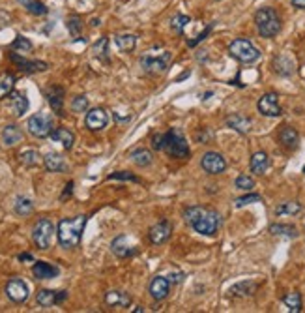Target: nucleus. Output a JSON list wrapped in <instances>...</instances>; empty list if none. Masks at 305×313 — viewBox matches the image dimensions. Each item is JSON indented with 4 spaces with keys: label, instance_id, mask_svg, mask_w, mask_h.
<instances>
[{
    "label": "nucleus",
    "instance_id": "obj_33",
    "mask_svg": "<svg viewBox=\"0 0 305 313\" xmlns=\"http://www.w3.org/2000/svg\"><path fill=\"white\" fill-rule=\"evenodd\" d=\"M270 233L279 234V236H288V238H296V236H298L296 227L283 225V223H273V225H270Z\"/></svg>",
    "mask_w": 305,
    "mask_h": 313
},
{
    "label": "nucleus",
    "instance_id": "obj_15",
    "mask_svg": "<svg viewBox=\"0 0 305 313\" xmlns=\"http://www.w3.org/2000/svg\"><path fill=\"white\" fill-rule=\"evenodd\" d=\"M148 234H150L152 244L161 246V244H165L167 240L171 238V234H173V225H171L167 220H161L160 223H156V225L150 229V233Z\"/></svg>",
    "mask_w": 305,
    "mask_h": 313
},
{
    "label": "nucleus",
    "instance_id": "obj_1",
    "mask_svg": "<svg viewBox=\"0 0 305 313\" xmlns=\"http://www.w3.org/2000/svg\"><path fill=\"white\" fill-rule=\"evenodd\" d=\"M184 218L197 233L204 234V236H213L221 225V216L212 208L191 207L184 212Z\"/></svg>",
    "mask_w": 305,
    "mask_h": 313
},
{
    "label": "nucleus",
    "instance_id": "obj_48",
    "mask_svg": "<svg viewBox=\"0 0 305 313\" xmlns=\"http://www.w3.org/2000/svg\"><path fill=\"white\" fill-rule=\"evenodd\" d=\"M292 6L298 10H305V0H292Z\"/></svg>",
    "mask_w": 305,
    "mask_h": 313
},
{
    "label": "nucleus",
    "instance_id": "obj_16",
    "mask_svg": "<svg viewBox=\"0 0 305 313\" xmlns=\"http://www.w3.org/2000/svg\"><path fill=\"white\" fill-rule=\"evenodd\" d=\"M67 298L66 291H49V289H41L40 293L36 294V300L41 307H51L54 304H62Z\"/></svg>",
    "mask_w": 305,
    "mask_h": 313
},
{
    "label": "nucleus",
    "instance_id": "obj_41",
    "mask_svg": "<svg viewBox=\"0 0 305 313\" xmlns=\"http://www.w3.org/2000/svg\"><path fill=\"white\" fill-rule=\"evenodd\" d=\"M299 210H301V207H299V203H296V201H290V203H283V205H279L277 208H275V214L277 216H283V214H298Z\"/></svg>",
    "mask_w": 305,
    "mask_h": 313
},
{
    "label": "nucleus",
    "instance_id": "obj_35",
    "mask_svg": "<svg viewBox=\"0 0 305 313\" xmlns=\"http://www.w3.org/2000/svg\"><path fill=\"white\" fill-rule=\"evenodd\" d=\"M283 302H285V306L288 307V311H292V313H299L301 311V294L299 293H288L283 298Z\"/></svg>",
    "mask_w": 305,
    "mask_h": 313
},
{
    "label": "nucleus",
    "instance_id": "obj_7",
    "mask_svg": "<svg viewBox=\"0 0 305 313\" xmlns=\"http://www.w3.org/2000/svg\"><path fill=\"white\" fill-rule=\"evenodd\" d=\"M27 128L28 132H30V135L38 137V139L51 137V134H53V116L47 113L32 114L27 122Z\"/></svg>",
    "mask_w": 305,
    "mask_h": 313
},
{
    "label": "nucleus",
    "instance_id": "obj_12",
    "mask_svg": "<svg viewBox=\"0 0 305 313\" xmlns=\"http://www.w3.org/2000/svg\"><path fill=\"white\" fill-rule=\"evenodd\" d=\"M10 58L25 74H40V72H45L47 68H49L47 62H41V60H27L25 56H19L17 53H10Z\"/></svg>",
    "mask_w": 305,
    "mask_h": 313
},
{
    "label": "nucleus",
    "instance_id": "obj_8",
    "mask_svg": "<svg viewBox=\"0 0 305 313\" xmlns=\"http://www.w3.org/2000/svg\"><path fill=\"white\" fill-rule=\"evenodd\" d=\"M139 62L142 72H146V74H165L167 68H169V62H171V53L165 51L161 54H144V56H140Z\"/></svg>",
    "mask_w": 305,
    "mask_h": 313
},
{
    "label": "nucleus",
    "instance_id": "obj_38",
    "mask_svg": "<svg viewBox=\"0 0 305 313\" xmlns=\"http://www.w3.org/2000/svg\"><path fill=\"white\" fill-rule=\"evenodd\" d=\"M12 51H21V53H25V51H32V41L25 38V36H15V40L12 41Z\"/></svg>",
    "mask_w": 305,
    "mask_h": 313
},
{
    "label": "nucleus",
    "instance_id": "obj_11",
    "mask_svg": "<svg viewBox=\"0 0 305 313\" xmlns=\"http://www.w3.org/2000/svg\"><path fill=\"white\" fill-rule=\"evenodd\" d=\"M111 249H113V254L116 257L126 259V257H131V255L137 254V244H133L127 234H120L111 242Z\"/></svg>",
    "mask_w": 305,
    "mask_h": 313
},
{
    "label": "nucleus",
    "instance_id": "obj_24",
    "mask_svg": "<svg viewBox=\"0 0 305 313\" xmlns=\"http://www.w3.org/2000/svg\"><path fill=\"white\" fill-rule=\"evenodd\" d=\"M105 302H107V306H111V307H127L129 306V302H131V298H129V294H126L124 291H109V293L105 294Z\"/></svg>",
    "mask_w": 305,
    "mask_h": 313
},
{
    "label": "nucleus",
    "instance_id": "obj_14",
    "mask_svg": "<svg viewBox=\"0 0 305 313\" xmlns=\"http://www.w3.org/2000/svg\"><path fill=\"white\" fill-rule=\"evenodd\" d=\"M85 124L90 132H100L103 128H107L109 124V114L101 109V107H96V109H90L87 113V118H85Z\"/></svg>",
    "mask_w": 305,
    "mask_h": 313
},
{
    "label": "nucleus",
    "instance_id": "obj_40",
    "mask_svg": "<svg viewBox=\"0 0 305 313\" xmlns=\"http://www.w3.org/2000/svg\"><path fill=\"white\" fill-rule=\"evenodd\" d=\"M67 30H69V34H71L75 40H79L81 32H83V23H81V19L77 17V15H73V17H69L66 23Z\"/></svg>",
    "mask_w": 305,
    "mask_h": 313
},
{
    "label": "nucleus",
    "instance_id": "obj_13",
    "mask_svg": "<svg viewBox=\"0 0 305 313\" xmlns=\"http://www.w3.org/2000/svg\"><path fill=\"white\" fill-rule=\"evenodd\" d=\"M259 107V113L264 116H281V107H279V100L275 92H268L257 103Z\"/></svg>",
    "mask_w": 305,
    "mask_h": 313
},
{
    "label": "nucleus",
    "instance_id": "obj_26",
    "mask_svg": "<svg viewBox=\"0 0 305 313\" xmlns=\"http://www.w3.org/2000/svg\"><path fill=\"white\" fill-rule=\"evenodd\" d=\"M270 167V158L266 152H255L251 158V173L255 174H264Z\"/></svg>",
    "mask_w": 305,
    "mask_h": 313
},
{
    "label": "nucleus",
    "instance_id": "obj_31",
    "mask_svg": "<svg viewBox=\"0 0 305 313\" xmlns=\"http://www.w3.org/2000/svg\"><path fill=\"white\" fill-rule=\"evenodd\" d=\"M257 291V283L255 281H242V283H236V285L231 289V294L233 296H251Z\"/></svg>",
    "mask_w": 305,
    "mask_h": 313
},
{
    "label": "nucleus",
    "instance_id": "obj_47",
    "mask_svg": "<svg viewBox=\"0 0 305 313\" xmlns=\"http://www.w3.org/2000/svg\"><path fill=\"white\" fill-rule=\"evenodd\" d=\"M260 201V195L257 194H249V195H244V197H238V199L234 201V205L238 208L246 207V205H251V203H259Z\"/></svg>",
    "mask_w": 305,
    "mask_h": 313
},
{
    "label": "nucleus",
    "instance_id": "obj_49",
    "mask_svg": "<svg viewBox=\"0 0 305 313\" xmlns=\"http://www.w3.org/2000/svg\"><path fill=\"white\" fill-rule=\"evenodd\" d=\"M71 190H73V182H69L66 186V190H64V194H62V199H66L67 195H71Z\"/></svg>",
    "mask_w": 305,
    "mask_h": 313
},
{
    "label": "nucleus",
    "instance_id": "obj_32",
    "mask_svg": "<svg viewBox=\"0 0 305 313\" xmlns=\"http://www.w3.org/2000/svg\"><path fill=\"white\" fill-rule=\"evenodd\" d=\"M15 87V77L12 74H2L0 75V100L6 98L14 92Z\"/></svg>",
    "mask_w": 305,
    "mask_h": 313
},
{
    "label": "nucleus",
    "instance_id": "obj_51",
    "mask_svg": "<svg viewBox=\"0 0 305 313\" xmlns=\"http://www.w3.org/2000/svg\"><path fill=\"white\" fill-rule=\"evenodd\" d=\"M15 2H19L21 6H25V8H27V6H28V2H30V0H15Z\"/></svg>",
    "mask_w": 305,
    "mask_h": 313
},
{
    "label": "nucleus",
    "instance_id": "obj_19",
    "mask_svg": "<svg viewBox=\"0 0 305 313\" xmlns=\"http://www.w3.org/2000/svg\"><path fill=\"white\" fill-rule=\"evenodd\" d=\"M47 101H49V105H51V109H53L56 114H62V111H64V96H66V92H64V88L60 87H51L47 88Z\"/></svg>",
    "mask_w": 305,
    "mask_h": 313
},
{
    "label": "nucleus",
    "instance_id": "obj_50",
    "mask_svg": "<svg viewBox=\"0 0 305 313\" xmlns=\"http://www.w3.org/2000/svg\"><path fill=\"white\" fill-rule=\"evenodd\" d=\"M19 261H34V257L30 254H21L19 255Z\"/></svg>",
    "mask_w": 305,
    "mask_h": 313
},
{
    "label": "nucleus",
    "instance_id": "obj_5",
    "mask_svg": "<svg viewBox=\"0 0 305 313\" xmlns=\"http://www.w3.org/2000/svg\"><path fill=\"white\" fill-rule=\"evenodd\" d=\"M228 53H231L233 58H236L242 64H253V62H257L260 58V51L246 38H238V40L231 41Z\"/></svg>",
    "mask_w": 305,
    "mask_h": 313
},
{
    "label": "nucleus",
    "instance_id": "obj_4",
    "mask_svg": "<svg viewBox=\"0 0 305 313\" xmlns=\"http://www.w3.org/2000/svg\"><path fill=\"white\" fill-rule=\"evenodd\" d=\"M255 25L262 38H275L281 32V17L273 8H260L255 14Z\"/></svg>",
    "mask_w": 305,
    "mask_h": 313
},
{
    "label": "nucleus",
    "instance_id": "obj_23",
    "mask_svg": "<svg viewBox=\"0 0 305 313\" xmlns=\"http://www.w3.org/2000/svg\"><path fill=\"white\" fill-rule=\"evenodd\" d=\"M2 141H4L6 147H15L17 143L23 141V132H21V128L15 126V124L6 126L2 130Z\"/></svg>",
    "mask_w": 305,
    "mask_h": 313
},
{
    "label": "nucleus",
    "instance_id": "obj_45",
    "mask_svg": "<svg viewBox=\"0 0 305 313\" xmlns=\"http://www.w3.org/2000/svg\"><path fill=\"white\" fill-rule=\"evenodd\" d=\"M213 27H215V23H210V25H208V27H206L204 30H202V32H200L199 36H197V38H193V40H187V45H189V47H197L200 43V41H204L206 38H208V34L212 32Z\"/></svg>",
    "mask_w": 305,
    "mask_h": 313
},
{
    "label": "nucleus",
    "instance_id": "obj_9",
    "mask_svg": "<svg viewBox=\"0 0 305 313\" xmlns=\"http://www.w3.org/2000/svg\"><path fill=\"white\" fill-rule=\"evenodd\" d=\"M6 294L8 298L15 302V304H23L27 302L30 296V289H28L27 281H23L21 278H14L6 283Z\"/></svg>",
    "mask_w": 305,
    "mask_h": 313
},
{
    "label": "nucleus",
    "instance_id": "obj_21",
    "mask_svg": "<svg viewBox=\"0 0 305 313\" xmlns=\"http://www.w3.org/2000/svg\"><path fill=\"white\" fill-rule=\"evenodd\" d=\"M43 163H45L47 171H51V173H62V171H66L67 169V163L66 160L56 152H49L43 158Z\"/></svg>",
    "mask_w": 305,
    "mask_h": 313
},
{
    "label": "nucleus",
    "instance_id": "obj_20",
    "mask_svg": "<svg viewBox=\"0 0 305 313\" xmlns=\"http://www.w3.org/2000/svg\"><path fill=\"white\" fill-rule=\"evenodd\" d=\"M28 107H30V103H28V98L25 96V94L12 92V98H10V109H12V113H14L15 116H23V114L28 111Z\"/></svg>",
    "mask_w": 305,
    "mask_h": 313
},
{
    "label": "nucleus",
    "instance_id": "obj_17",
    "mask_svg": "<svg viewBox=\"0 0 305 313\" xmlns=\"http://www.w3.org/2000/svg\"><path fill=\"white\" fill-rule=\"evenodd\" d=\"M32 274L36 280H53L60 274V268L45 261H36L32 267Z\"/></svg>",
    "mask_w": 305,
    "mask_h": 313
},
{
    "label": "nucleus",
    "instance_id": "obj_52",
    "mask_svg": "<svg viewBox=\"0 0 305 313\" xmlns=\"http://www.w3.org/2000/svg\"><path fill=\"white\" fill-rule=\"evenodd\" d=\"M100 25V19H92V27H98Z\"/></svg>",
    "mask_w": 305,
    "mask_h": 313
},
{
    "label": "nucleus",
    "instance_id": "obj_53",
    "mask_svg": "<svg viewBox=\"0 0 305 313\" xmlns=\"http://www.w3.org/2000/svg\"><path fill=\"white\" fill-rule=\"evenodd\" d=\"M303 173H305V167H303Z\"/></svg>",
    "mask_w": 305,
    "mask_h": 313
},
{
    "label": "nucleus",
    "instance_id": "obj_6",
    "mask_svg": "<svg viewBox=\"0 0 305 313\" xmlns=\"http://www.w3.org/2000/svg\"><path fill=\"white\" fill-rule=\"evenodd\" d=\"M54 233H56V231H54L53 221L47 220V218H41L32 229L34 244L40 247V249H49L54 240Z\"/></svg>",
    "mask_w": 305,
    "mask_h": 313
},
{
    "label": "nucleus",
    "instance_id": "obj_10",
    "mask_svg": "<svg viewBox=\"0 0 305 313\" xmlns=\"http://www.w3.org/2000/svg\"><path fill=\"white\" fill-rule=\"evenodd\" d=\"M200 167L208 174H221L226 169V160L219 152H206L200 160Z\"/></svg>",
    "mask_w": 305,
    "mask_h": 313
},
{
    "label": "nucleus",
    "instance_id": "obj_42",
    "mask_svg": "<svg viewBox=\"0 0 305 313\" xmlns=\"http://www.w3.org/2000/svg\"><path fill=\"white\" fill-rule=\"evenodd\" d=\"M88 109V98L87 96H75L71 101V111L73 113H85Z\"/></svg>",
    "mask_w": 305,
    "mask_h": 313
},
{
    "label": "nucleus",
    "instance_id": "obj_18",
    "mask_svg": "<svg viewBox=\"0 0 305 313\" xmlns=\"http://www.w3.org/2000/svg\"><path fill=\"white\" fill-rule=\"evenodd\" d=\"M169 291H171V281L165 276H156L150 283V294H152L154 300H165L169 296Z\"/></svg>",
    "mask_w": 305,
    "mask_h": 313
},
{
    "label": "nucleus",
    "instance_id": "obj_3",
    "mask_svg": "<svg viewBox=\"0 0 305 313\" xmlns=\"http://www.w3.org/2000/svg\"><path fill=\"white\" fill-rule=\"evenodd\" d=\"M152 141L156 150H165L173 158H180L182 160V158H187L191 154L186 137L180 134L178 130H171V132H167L163 135H156Z\"/></svg>",
    "mask_w": 305,
    "mask_h": 313
},
{
    "label": "nucleus",
    "instance_id": "obj_25",
    "mask_svg": "<svg viewBox=\"0 0 305 313\" xmlns=\"http://www.w3.org/2000/svg\"><path fill=\"white\" fill-rule=\"evenodd\" d=\"M51 139L60 143L66 150H69V148H73L75 135H73V132L66 130V128H56V130H53V134H51Z\"/></svg>",
    "mask_w": 305,
    "mask_h": 313
},
{
    "label": "nucleus",
    "instance_id": "obj_2",
    "mask_svg": "<svg viewBox=\"0 0 305 313\" xmlns=\"http://www.w3.org/2000/svg\"><path fill=\"white\" fill-rule=\"evenodd\" d=\"M88 216H77L73 220H60L58 227H56V238L58 244L64 249H71L81 244L85 227H87Z\"/></svg>",
    "mask_w": 305,
    "mask_h": 313
},
{
    "label": "nucleus",
    "instance_id": "obj_29",
    "mask_svg": "<svg viewBox=\"0 0 305 313\" xmlns=\"http://www.w3.org/2000/svg\"><path fill=\"white\" fill-rule=\"evenodd\" d=\"M273 68L279 75H285V77L294 74V62L286 54H279L277 58L273 60Z\"/></svg>",
    "mask_w": 305,
    "mask_h": 313
},
{
    "label": "nucleus",
    "instance_id": "obj_37",
    "mask_svg": "<svg viewBox=\"0 0 305 313\" xmlns=\"http://www.w3.org/2000/svg\"><path fill=\"white\" fill-rule=\"evenodd\" d=\"M15 214H19V216H28V214H32L34 210V203L27 197H17L15 201Z\"/></svg>",
    "mask_w": 305,
    "mask_h": 313
},
{
    "label": "nucleus",
    "instance_id": "obj_34",
    "mask_svg": "<svg viewBox=\"0 0 305 313\" xmlns=\"http://www.w3.org/2000/svg\"><path fill=\"white\" fill-rule=\"evenodd\" d=\"M19 160L25 167H36V165H40L41 156L38 150H25V152L19 154Z\"/></svg>",
    "mask_w": 305,
    "mask_h": 313
},
{
    "label": "nucleus",
    "instance_id": "obj_30",
    "mask_svg": "<svg viewBox=\"0 0 305 313\" xmlns=\"http://www.w3.org/2000/svg\"><path fill=\"white\" fill-rule=\"evenodd\" d=\"M114 43L118 47L120 51H124V53H131L135 45H137V38L133 36V34H118V36H114Z\"/></svg>",
    "mask_w": 305,
    "mask_h": 313
},
{
    "label": "nucleus",
    "instance_id": "obj_28",
    "mask_svg": "<svg viewBox=\"0 0 305 313\" xmlns=\"http://www.w3.org/2000/svg\"><path fill=\"white\" fill-rule=\"evenodd\" d=\"M129 158H131V161L137 167H148V165H152V161H154L152 152L146 150V148H135V150H131V152H129Z\"/></svg>",
    "mask_w": 305,
    "mask_h": 313
},
{
    "label": "nucleus",
    "instance_id": "obj_27",
    "mask_svg": "<svg viewBox=\"0 0 305 313\" xmlns=\"http://www.w3.org/2000/svg\"><path fill=\"white\" fill-rule=\"evenodd\" d=\"M279 141H281V145L286 148H296L298 147V141H299V135L298 132L290 126H285L281 132H279Z\"/></svg>",
    "mask_w": 305,
    "mask_h": 313
},
{
    "label": "nucleus",
    "instance_id": "obj_43",
    "mask_svg": "<svg viewBox=\"0 0 305 313\" xmlns=\"http://www.w3.org/2000/svg\"><path fill=\"white\" fill-rule=\"evenodd\" d=\"M27 10L32 15H45L47 12H49L45 4H43V2H40V0H30V2H28V6H27Z\"/></svg>",
    "mask_w": 305,
    "mask_h": 313
},
{
    "label": "nucleus",
    "instance_id": "obj_36",
    "mask_svg": "<svg viewBox=\"0 0 305 313\" xmlns=\"http://www.w3.org/2000/svg\"><path fill=\"white\" fill-rule=\"evenodd\" d=\"M92 51L101 62H105V64L109 62V40H107V38H101L100 41H96Z\"/></svg>",
    "mask_w": 305,
    "mask_h": 313
},
{
    "label": "nucleus",
    "instance_id": "obj_39",
    "mask_svg": "<svg viewBox=\"0 0 305 313\" xmlns=\"http://www.w3.org/2000/svg\"><path fill=\"white\" fill-rule=\"evenodd\" d=\"M189 23H191V19H189L187 15L178 14V15H174L173 17V21H171V27H173V30L176 34H182L184 32V28H186Z\"/></svg>",
    "mask_w": 305,
    "mask_h": 313
},
{
    "label": "nucleus",
    "instance_id": "obj_44",
    "mask_svg": "<svg viewBox=\"0 0 305 313\" xmlns=\"http://www.w3.org/2000/svg\"><path fill=\"white\" fill-rule=\"evenodd\" d=\"M236 187H238V190H246V192H249V190L255 187V180H253L249 174H240L238 178H236Z\"/></svg>",
    "mask_w": 305,
    "mask_h": 313
},
{
    "label": "nucleus",
    "instance_id": "obj_46",
    "mask_svg": "<svg viewBox=\"0 0 305 313\" xmlns=\"http://www.w3.org/2000/svg\"><path fill=\"white\" fill-rule=\"evenodd\" d=\"M107 180H129V182H137V184L140 182V178H137L135 174L127 173V171H118V173L109 174V176H107Z\"/></svg>",
    "mask_w": 305,
    "mask_h": 313
},
{
    "label": "nucleus",
    "instance_id": "obj_22",
    "mask_svg": "<svg viewBox=\"0 0 305 313\" xmlns=\"http://www.w3.org/2000/svg\"><path fill=\"white\" fill-rule=\"evenodd\" d=\"M226 126L236 130L238 134L246 135L249 130H251V120L244 116V114H231L228 118H226Z\"/></svg>",
    "mask_w": 305,
    "mask_h": 313
}]
</instances>
